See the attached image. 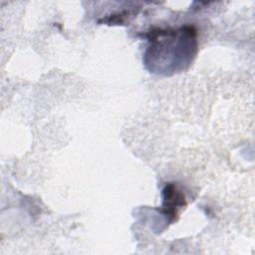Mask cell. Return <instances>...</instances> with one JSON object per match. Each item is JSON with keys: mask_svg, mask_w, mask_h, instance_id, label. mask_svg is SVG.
Returning <instances> with one entry per match:
<instances>
[{"mask_svg": "<svg viewBox=\"0 0 255 255\" xmlns=\"http://www.w3.org/2000/svg\"><path fill=\"white\" fill-rule=\"evenodd\" d=\"M163 206L164 211L170 217V221L172 222L175 219L176 209L185 205L184 195L176 190L174 184L169 183L163 188Z\"/></svg>", "mask_w": 255, "mask_h": 255, "instance_id": "obj_2", "label": "cell"}, {"mask_svg": "<svg viewBox=\"0 0 255 255\" xmlns=\"http://www.w3.org/2000/svg\"><path fill=\"white\" fill-rule=\"evenodd\" d=\"M149 42L145 63L154 73L176 72L188 65L196 52V31L185 26L174 29H154L144 34Z\"/></svg>", "mask_w": 255, "mask_h": 255, "instance_id": "obj_1", "label": "cell"}]
</instances>
